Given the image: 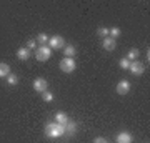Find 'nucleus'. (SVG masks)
Instances as JSON below:
<instances>
[{"label":"nucleus","mask_w":150,"mask_h":143,"mask_svg":"<svg viewBox=\"0 0 150 143\" xmlns=\"http://www.w3.org/2000/svg\"><path fill=\"white\" fill-rule=\"evenodd\" d=\"M45 135L48 138H60L65 135V125H60V123L54 122V123H48L45 127Z\"/></svg>","instance_id":"nucleus-1"},{"label":"nucleus","mask_w":150,"mask_h":143,"mask_svg":"<svg viewBox=\"0 0 150 143\" xmlns=\"http://www.w3.org/2000/svg\"><path fill=\"white\" fill-rule=\"evenodd\" d=\"M50 57H52V48L48 47V45H40V47H37V50H35V58L38 62H47Z\"/></svg>","instance_id":"nucleus-2"},{"label":"nucleus","mask_w":150,"mask_h":143,"mask_svg":"<svg viewBox=\"0 0 150 143\" xmlns=\"http://www.w3.org/2000/svg\"><path fill=\"white\" fill-rule=\"evenodd\" d=\"M48 47L54 48V50H59V48L65 47V38L62 35H54V37L48 38Z\"/></svg>","instance_id":"nucleus-3"},{"label":"nucleus","mask_w":150,"mask_h":143,"mask_svg":"<svg viewBox=\"0 0 150 143\" xmlns=\"http://www.w3.org/2000/svg\"><path fill=\"white\" fill-rule=\"evenodd\" d=\"M75 67H77V63H75L74 58H64L60 62V70H62L64 73H72L75 70Z\"/></svg>","instance_id":"nucleus-4"},{"label":"nucleus","mask_w":150,"mask_h":143,"mask_svg":"<svg viewBox=\"0 0 150 143\" xmlns=\"http://www.w3.org/2000/svg\"><path fill=\"white\" fill-rule=\"evenodd\" d=\"M115 92H117L118 95H127L130 92V82H127V80H120L117 83V87H115Z\"/></svg>","instance_id":"nucleus-5"},{"label":"nucleus","mask_w":150,"mask_h":143,"mask_svg":"<svg viewBox=\"0 0 150 143\" xmlns=\"http://www.w3.org/2000/svg\"><path fill=\"white\" fill-rule=\"evenodd\" d=\"M47 87H48V83H47L45 78H35L33 80V90L37 92V93H43V92L47 90Z\"/></svg>","instance_id":"nucleus-6"},{"label":"nucleus","mask_w":150,"mask_h":143,"mask_svg":"<svg viewBox=\"0 0 150 143\" xmlns=\"http://www.w3.org/2000/svg\"><path fill=\"white\" fill-rule=\"evenodd\" d=\"M115 140H117V143H132L134 142V137H132L130 132H120Z\"/></svg>","instance_id":"nucleus-7"},{"label":"nucleus","mask_w":150,"mask_h":143,"mask_svg":"<svg viewBox=\"0 0 150 143\" xmlns=\"http://www.w3.org/2000/svg\"><path fill=\"white\" fill-rule=\"evenodd\" d=\"M130 72H132V73L134 75H142L145 72V65L144 63H140V62H132V63H130Z\"/></svg>","instance_id":"nucleus-8"},{"label":"nucleus","mask_w":150,"mask_h":143,"mask_svg":"<svg viewBox=\"0 0 150 143\" xmlns=\"http://www.w3.org/2000/svg\"><path fill=\"white\" fill-rule=\"evenodd\" d=\"M102 47L107 50V52H112V50H115V47H117V40H113V38L107 37L102 40Z\"/></svg>","instance_id":"nucleus-9"},{"label":"nucleus","mask_w":150,"mask_h":143,"mask_svg":"<svg viewBox=\"0 0 150 143\" xmlns=\"http://www.w3.org/2000/svg\"><path fill=\"white\" fill-rule=\"evenodd\" d=\"M17 58L22 60V62H27L28 58H30V50H28L27 47H22L17 50Z\"/></svg>","instance_id":"nucleus-10"},{"label":"nucleus","mask_w":150,"mask_h":143,"mask_svg":"<svg viewBox=\"0 0 150 143\" xmlns=\"http://www.w3.org/2000/svg\"><path fill=\"white\" fill-rule=\"evenodd\" d=\"M55 122L60 123V125H67V123H69L67 113H65V111H57V113H55Z\"/></svg>","instance_id":"nucleus-11"},{"label":"nucleus","mask_w":150,"mask_h":143,"mask_svg":"<svg viewBox=\"0 0 150 143\" xmlns=\"http://www.w3.org/2000/svg\"><path fill=\"white\" fill-rule=\"evenodd\" d=\"M62 52H64L65 58H74V55L77 53V50H75V47H74V45H65Z\"/></svg>","instance_id":"nucleus-12"},{"label":"nucleus","mask_w":150,"mask_h":143,"mask_svg":"<svg viewBox=\"0 0 150 143\" xmlns=\"http://www.w3.org/2000/svg\"><path fill=\"white\" fill-rule=\"evenodd\" d=\"M8 73H10V67H8V63L0 62V78H7Z\"/></svg>","instance_id":"nucleus-13"},{"label":"nucleus","mask_w":150,"mask_h":143,"mask_svg":"<svg viewBox=\"0 0 150 143\" xmlns=\"http://www.w3.org/2000/svg\"><path fill=\"white\" fill-rule=\"evenodd\" d=\"M77 130H79V125H77L75 122H70V120H69V123L65 125V133H69V135H74Z\"/></svg>","instance_id":"nucleus-14"},{"label":"nucleus","mask_w":150,"mask_h":143,"mask_svg":"<svg viewBox=\"0 0 150 143\" xmlns=\"http://www.w3.org/2000/svg\"><path fill=\"white\" fill-rule=\"evenodd\" d=\"M139 55H140V52L137 50V48H130L125 58H127V60H130V62H137V58H139Z\"/></svg>","instance_id":"nucleus-15"},{"label":"nucleus","mask_w":150,"mask_h":143,"mask_svg":"<svg viewBox=\"0 0 150 143\" xmlns=\"http://www.w3.org/2000/svg\"><path fill=\"white\" fill-rule=\"evenodd\" d=\"M120 28H118V27H113V28H108V37L110 38H113V40H115V38L117 37H120Z\"/></svg>","instance_id":"nucleus-16"},{"label":"nucleus","mask_w":150,"mask_h":143,"mask_svg":"<svg viewBox=\"0 0 150 143\" xmlns=\"http://www.w3.org/2000/svg\"><path fill=\"white\" fill-rule=\"evenodd\" d=\"M37 43H40V45L48 43V35H47V33H38V35H37Z\"/></svg>","instance_id":"nucleus-17"},{"label":"nucleus","mask_w":150,"mask_h":143,"mask_svg":"<svg viewBox=\"0 0 150 143\" xmlns=\"http://www.w3.org/2000/svg\"><path fill=\"white\" fill-rule=\"evenodd\" d=\"M7 83L8 85H17L18 83V77H17L15 73H8V77H7Z\"/></svg>","instance_id":"nucleus-18"},{"label":"nucleus","mask_w":150,"mask_h":143,"mask_svg":"<svg viewBox=\"0 0 150 143\" xmlns=\"http://www.w3.org/2000/svg\"><path fill=\"white\" fill-rule=\"evenodd\" d=\"M118 63H120V68L129 70V68H130V63H132V62H130V60H127L125 57H123V58H120V62H118Z\"/></svg>","instance_id":"nucleus-19"},{"label":"nucleus","mask_w":150,"mask_h":143,"mask_svg":"<svg viewBox=\"0 0 150 143\" xmlns=\"http://www.w3.org/2000/svg\"><path fill=\"white\" fill-rule=\"evenodd\" d=\"M42 98H43V101H54V93L48 92V90H45L42 93Z\"/></svg>","instance_id":"nucleus-20"},{"label":"nucleus","mask_w":150,"mask_h":143,"mask_svg":"<svg viewBox=\"0 0 150 143\" xmlns=\"http://www.w3.org/2000/svg\"><path fill=\"white\" fill-rule=\"evenodd\" d=\"M97 33H98L102 38H107L108 37V28H107V27H100V28L97 30Z\"/></svg>","instance_id":"nucleus-21"},{"label":"nucleus","mask_w":150,"mask_h":143,"mask_svg":"<svg viewBox=\"0 0 150 143\" xmlns=\"http://www.w3.org/2000/svg\"><path fill=\"white\" fill-rule=\"evenodd\" d=\"M27 48H28V50H37V40H28V42H27Z\"/></svg>","instance_id":"nucleus-22"},{"label":"nucleus","mask_w":150,"mask_h":143,"mask_svg":"<svg viewBox=\"0 0 150 143\" xmlns=\"http://www.w3.org/2000/svg\"><path fill=\"white\" fill-rule=\"evenodd\" d=\"M93 143H108V142L102 137H97V138H93Z\"/></svg>","instance_id":"nucleus-23"}]
</instances>
